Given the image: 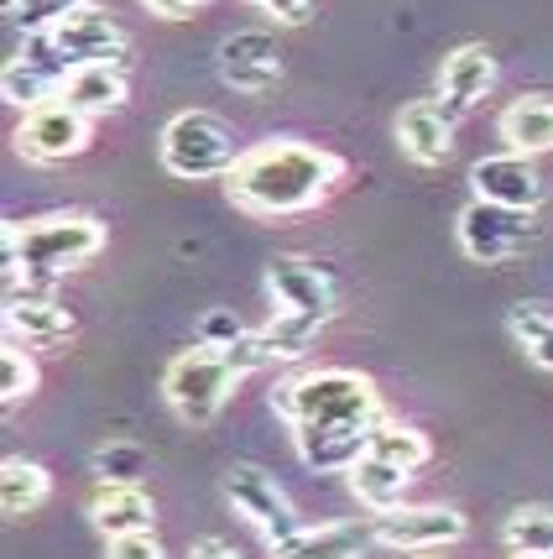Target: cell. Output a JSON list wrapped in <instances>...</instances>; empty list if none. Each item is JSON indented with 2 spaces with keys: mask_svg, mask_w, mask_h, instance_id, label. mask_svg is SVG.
I'll list each match as a JSON object with an SVG mask.
<instances>
[{
  "mask_svg": "<svg viewBox=\"0 0 553 559\" xmlns=\"http://www.w3.org/2000/svg\"><path fill=\"white\" fill-rule=\"evenodd\" d=\"M272 408L298 424H382V397L371 388V377L345 371V366H324V371H303L272 392Z\"/></svg>",
  "mask_w": 553,
  "mask_h": 559,
  "instance_id": "obj_3",
  "label": "cell"
},
{
  "mask_svg": "<svg viewBox=\"0 0 553 559\" xmlns=\"http://www.w3.org/2000/svg\"><path fill=\"white\" fill-rule=\"evenodd\" d=\"M549 559H553V555H549Z\"/></svg>",
  "mask_w": 553,
  "mask_h": 559,
  "instance_id": "obj_38",
  "label": "cell"
},
{
  "mask_svg": "<svg viewBox=\"0 0 553 559\" xmlns=\"http://www.w3.org/2000/svg\"><path fill=\"white\" fill-rule=\"evenodd\" d=\"M397 142H402L412 163L438 168L449 157V146H455V121L438 110V99H412L408 110L397 116Z\"/></svg>",
  "mask_w": 553,
  "mask_h": 559,
  "instance_id": "obj_17",
  "label": "cell"
},
{
  "mask_svg": "<svg viewBox=\"0 0 553 559\" xmlns=\"http://www.w3.org/2000/svg\"><path fill=\"white\" fill-rule=\"evenodd\" d=\"M339 178H345V163L335 152L282 136V142L251 146L236 163V173L225 178V189L236 199V210L277 219V215H303L313 204H324L339 189Z\"/></svg>",
  "mask_w": 553,
  "mask_h": 559,
  "instance_id": "obj_1",
  "label": "cell"
},
{
  "mask_svg": "<svg viewBox=\"0 0 553 559\" xmlns=\"http://www.w3.org/2000/svg\"><path fill=\"white\" fill-rule=\"evenodd\" d=\"M95 0H22L16 11H11V22L22 26L26 37H37V32H52V26H63L69 16L79 11H89Z\"/></svg>",
  "mask_w": 553,
  "mask_h": 559,
  "instance_id": "obj_29",
  "label": "cell"
},
{
  "mask_svg": "<svg viewBox=\"0 0 553 559\" xmlns=\"http://www.w3.org/2000/svg\"><path fill=\"white\" fill-rule=\"evenodd\" d=\"M157 157L172 178H230L245 152L236 131L209 116V110H178L163 136H157Z\"/></svg>",
  "mask_w": 553,
  "mask_h": 559,
  "instance_id": "obj_4",
  "label": "cell"
},
{
  "mask_svg": "<svg viewBox=\"0 0 553 559\" xmlns=\"http://www.w3.org/2000/svg\"><path fill=\"white\" fill-rule=\"evenodd\" d=\"M16 5H22V0H5V16H11V11H16Z\"/></svg>",
  "mask_w": 553,
  "mask_h": 559,
  "instance_id": "obj_36",
  "label": "cell"
},
{
  "mask_svg": "<svg viewBox=\"0 0 553 559\" xmlns=\"http://www.w3.org/2000/svg\"><path fill=\"white\" fill-rule=\"evenodd\" d=\"M256 5H272V0H256Z\"/></svg>",
  "mask_w": 553,
  "mask_h": 559,
  "instance_id": "obj_37",
  "label": "cell"
},
{
  "mask_svg": "<svg viewBox=\"0 0 553 559\" xmlns=\"http://www.w3.org/2000/svg\"><path fill=\"white\" fill-rule=\"evenodd\" d=\"M125 73H131V52H121L116 63H95V69H79L63 84V99L73 110H84L89 121L95 116H110L125 105Z\"/></svg>",
  "mask_w": 553,
  "mask_h": 559,
  "instance_id": "obj_20",
  "label": "cell"
},
{
  "mask_svg": "<svg viewBox=\"0 0 553 559\" xmlns=\"http://www.w3.org/2000/svg\"><path fill=\"white\" fill-rule=\"evenodd\" d=\"M245 330L236 314H225V309H209L204 314V324H199V345H215V350H225V345H236Z\"/></svg>",
  "mask_w": 553,
  "mask_h": 559,
  "instance_id": "obj_32",
  "label": "cell"
},
{
  "mask_svg": "<svg viewBox=\"0 0 553 559\" xmlns=\"http://www.w3.org/2000/svg\"><path fill=\"white\" fill-rule=\"evenodd\" d=\"M313 335H318V324H313V319L282 314V309H277V319L262 330V341L272 345V356H277V361H303V356H309V345H313Z\"/></svg>",
  "mask_w": 553,
  "mask_h": 559,
  "instance_id": "obj_27",
  "label": "cell"
},
{
  "mask_svg": "<svg viewBox=\"0 0 553 559\" xmlns=\"http://www.w3.org/2000/svg\"><path fill=\"white\" fill-rule=\"evenodd\" d=\"M52 43H58V52L69 58L73 69H95V63H116L125 52V32L105 11H79V16H69L63 26H52Z\"/></svg>",
  "mask_w": 553,
  "mask_h": 559,
  "instance_id": "obj_16",
  "label": "cell"
},
{
  "mask_svg": "<svg viewBox=\"0 0 553 559\" xmlns=\"http://www.w3.org/2000/svg\"><path fill=\"white\" fill-rule=\"evenodd\" d=\"M236 371L230 361L219 356L215 345H193V350H178L163 371V397L172 403V414L193 424V429H204V424H215L219 408L230 403V392H236Z\"/></svg>",
  "mask_w": 553,
  "mask_h": 559,
  "instance_id": "obj_5",
  "label": "cell"
},
{
  "mask_svg": "<svg viewBox=\"0 0 553 559\" xmlns=\"http://www.w3.org/2000/svg\"><path fill=\"white\" fill-rule=\"evenodd\" d=\"M371 455H376V461L402 465V471H418L433 450H429V439L418 435L412 424H386V418H382V424L371 429Z\"/></svg>",
  "mask_w": 553,
  "mask_h": 559,
  "instance_id": "obj_25",
  "label": "cell"
},
{
  "mask_svg": "<svg viewBox=\"0 0 553 559\" xmlns=\"http://www.w3.org/2000/svg\"><path fill=\"white\" fill-rule=\"evenodd\" d=\"M408 487H412V471H402V465H392V461H376V455H365V461L350 471V491H356L376 518L408 508Z\"/></svg>",
  "mask_w": 553,
  "mask_h": 559,
  "instance_id": "obj_21",
  "label": "cell"
},
{
  "mask_svg": "<svg viewBox=\"0 0 553 559\" xmlns=\"http://www.w3.org/2000/svg\"><path fill=\"white\" fill-rule=\"evenodd\" d=\"M219 356L230 361V371H236V377H251V371H262V366L277 361V356H272V345L262 341V330H245L241 341H236V345H225Z\"/></svg>",
  "mask_w": 553,
  "mask_h": 559,
  "instance_id": "obj_31",
  "label": "cell"
},
{
  "mask_svg": "<svg viewBox=\"0 0 553 559\" xmlns=\"http://www.w3.org/2000/svg\"><path fill=\"white\" fill-rule=\"evenodd\" d=\"M89 518L105 538H125V534H152V497L142 487H121V481H99L95 502H89Z\"/></svg>",
  "mask_w": 553,
  "mask_h": 559,
  "instance_id": "obj_19",
  "label": "cell"
},
{
  "mask_svg": "<svg viewBox=\"0 0 553 559\" xmlns=\"http://www.w3.org/2000/svg\"><path fill=\"white\" fill-rule=\"evenodd\" d=\"M152 16H168V22H178V16H189L193 5H204V0H142Z\"/></svg>",
  "mask_w": 553,
  "mask_h": 559,
  "instance_id": "obj_34",
  "label": "cell"
},
{
  "mask_svg": "<svg viewBox=\"0 0 553 559\" xmlns=\"http://www.w3.org/2000/svg\"><path fill=\"white\" fill-rule=\"evenodd\" d=\"M146 450L142 444H125V439H116V444H105V450H95V471L99 481H121V487H136L146 476Z\"/></svg>",
  "mask_w": 553,
  "mask_h": 559,
  "instance_id": "obj_28",
  "label": "cell"
},
{
  "mask_svg": "<svg viewBox=\"0 0 553 559\" xmlns=\"http://www.w3.org/2000/svg\"><path fill=\"white\" fill-rule=\"evenodd\" d=\"M189 559H241L230 544H219V538H199V544H189Z\"/></svg>",
  "mask_w": 553,
  "mask_h": 559,
  "instance_id": "obj_35",
  "label": "cell"
},
{
  "mask_svg": "<svg viewBox=\"0 0 553 559\" xmlns=\"http://www.w3.org/2000/svg\"><path fill=\"white\" fill-rule=\"evenodd\" d=\"M110 559H168L163 544L152 534H125V538H110Z\"/></svg>",
  "mask_w": 553,
  "mask_h": 559,
  "instance_id": "obj_33",
  "label": "cell"
},
{
  "mask_svg": "<svg viewBox=\"0 0 553 559\" xmlns=\"http://www.w3.org/2000/svg\"><path fill=\"white\" fill-rule=\"evenodd\" d=\"M225 502H230L236 518H245L266 544H282V538H292L303 528L288 502V491L277 487L266 471H256V465H236V471L225 476Z\"/></svg>",
  "mask_w": 553,
  "mask_h": 559,
  "instance_id": "obj_7",
  "label": "cell"
},
{
  "mask_svg": "<svg viewBox=\"0 0 553 559\" xmlns=\"http://www.w3.org/2000/svg\"><path fill=\"white\" fill-rule=\"evenodd\" d=\"M491 84H496V58L481 48V43H465L444 58V69H438V110L459 121V116H470L485 95H491Z\"/></svg>",
  "mask_w": 553,
  "mask_h": 559,
  "instance_id": "obj_12",
  "label": "cell"
},
{
  "mask_svg": "<svg viewBox=\"0 0 553 559\" xmlns=\"http://www.w3.org/2000/svg\"><path fill=\"white\" fill-rule=\"evenodd\" d=\"M506 330H512V341L528 350L532 366L553 371V314H543V309H512Z\"/></svg>",
  "mask_w": 553,
  "mask_h": 559,
  "instance_id": "obj_26",
  "label": "cell"
},
{
  "mask_svg": "<svg viewBox=\"0 0 553 559\" xmlns=\"http://www.w3.org/2000/svg\"><path fill=\"white\" fill-rule=\"evenodd\" d=\"M219 79L236 95H266L282 84V48L272 32H236L219 43Z\"/></svg>",
  "mask_w": 553,
  "mask_h": 559,
  "instance_id": "obj_9",
  "label": "cell"
},
{
  "mask_svg": "<svg viewBox=\"0 0 553 559\" xmlns=\"http://www.w3.org/2000/svg\"><path fill=\"white\" fill-rule=\"evenodd\" d=\"M371 429L376 424H298L292 444L313 471H345L350 476L371 455Z\"/></svg>",
  "mask_w": 553,
  "mask_h": 559,
  "instance_id": "obj_14",
  "label": "cell"
},
{
  "mask_svg": "<svg viewBox=\"0 0 553 559\" xmlns=\"http://www.w3.org/2000/svg\"><path fill=\"white\" fill-rule=\"evenodd\" d=\"M465 538V518L455 508H397L376 518V544L386 549H408V555H423V549H444V544H459Z\"/></svg>",
  "mask_w": 553,
  "mask_h": 559,
  "instance_id": "obj_10",
  "label": "cell"
},
{
  "mask_svg": "<svg viewBox=\"0 0 553 559\" xmlns=\"http://www.w3.org/2000/svg\"><path fill=\"white\" fill-rule=\"evenodd\" d=\"M371 544H376V528L324 523V528H298L292 538L272 544V559H361Z\"/></svg>",
  "mask_w": 553,
  "mask_h": 559,
  "instance_id": "obj_18",
  "label": "cell"
},
{
  "mask_svg": "<svg viewBox=\"0 0 553 559\" xmlns=\"http://www.w3.org/2000/svg\"><path fill=\"white\" fill-rule=\"evenodd\" d=\"M48 471L37 461H22V455H11V461L0 465V508L5 518H26V512H37L48 502Z\"/></svg>",
  "mask_w": 553,
  "mask_h": 559,
  "instance_id": "obj_23",
  "label": "cell"
},
{
  "mask_svg": "<svg viewBox=\"0 0 553 559\" xmlns=\"http://www.w3.org/2000/svg\"><path fill=\"white\" fill-rule=\"evenodd\" d=\"M502 538L517 559H549L553 555V512L549 508H517L506 518Z\"/></svg>",
  "mask_w": 553,
  "mask_h": 559,
  "instance_id": "obj_24",
  "label": "cell"
},
{
  "mask_svg": "<svg viewBox=\"0 0 553 559\" xmlns=\"http://www.w3.org/2000/svg\"><path fill=\"white\" fill-rule=\"evenodd\" d=\"M105 246V225L95 215H48V219H26V225H5V277H37L48 283L58 272L79 267L99 257Z\"/></svg>",
  "mask_w": 553,
  "mask_h": 559,
  "instance_id": "obj_2",
  "label": "cell"
},
{
  "mask_svg": "<svg viewBox=\"0 0 553 559\" xmlns=\"http://www.w3.org/2000/svg\"><path fill=\"white\" fill-rule=\"evenodd\" d=\"M16 146L32 163H69L89 146V116L73 110L69 99L58 95L48 105H37V110H26L22 126H16Z\"/></svg>",
  "mask_w": 553,
  "mask_h": 559,
  "instance_id": "obj_8",
  "label": "cell"
},
{
  "mask_svg": "<svg viewBox=\"0 0 553 559\" xmlns=\"http://www.w3.org/2000/svg\"><path fill=\"white\" fill-rule=\"evenodd\" d=\"M502 142L522 157H538V152H553V99L528 95L517 105H506L502 116Z\"/></svg>",
  "mask_w": 553,
  "mask_h": 559,
  "instance_id": "obj_22",
  "label": "cell"
},
{
  "mask_svg": "<svg viewBox=\"0 0 553 559\" xmlns=\"http://www.w3.org/2000/svg\"><path fill=\"white\" fill-rule=\"evenodd\" d=\"M32 392H37V366H32V356H26L22 345L5 341V350H0V403L16 408Z\"/></svg>",
  "mask_w": 553,
  "mask_h": 559,
  "instance_id": "obj_30",
  "label": "cell"
},
{
  "mask_svg": "<svg viewBox=\"0 0 553 559\" xmlns=\"http://www.w3.org/2000/svg\"><path fill=\"white\" fill-rule=\"evenodd\" d=\"M470 183H476V199H485V204L528 210V215L543 204V178L532 168V157H522V152L481 157V163L470 168Z\"/></svg>",
  "mask_w": 553,
  "mask_h": 559,
  "instance_id": "obj_13",
  "label": "cell"
},
{
  "mask_svg": "<svg viewBox=\"0 0 553 559\" xmlns=\"http://www.w3.org/2000/svg\"><path fill=\"white\" fill-rule=\"evenodd\" d=\"M73 314L63 304H52L43 293H11L5 298V335L11 345H32V350H52V345L73 341Z\"/></svg>",
  "mask_w": 553,
  "mask_h": 559,
  "instance_id": "obj_15",
  "label": "cell"
},
{
  "mask_svg": "<svg viewBox=\"0 0 553 559\" xmlns=\"http://www.w3.org/2000/svg\"><path fill=\"white\" fill-rule=\"evenodd\" d=\"M455 230L465 257H476V262H506V257H517L538 236L528 210H506V204H485V199H470L459 210Z\"/></svg>",
  "mask_w": 553,
  "mask_h": 559,
  "instance_id": "obj_6",
  "label": "cell"
},
{
  "mask_svg": "<svg viewBox=\"0 0 553 559\" xmlns=\"http://www.w3.org/2000/svg\"><path fill=\"white\" fill-rule=\"evenodd\" d=\"M266 293L277 298V309L282 314H303L313 324H324V319L335 314V288H329V277L303 262V257H277L272 267H266Z\"/></svg>",
  "mask_w": 553,
  "mask_h": 559,
  "instance_id": "obj_11",
  "label": "cell"
}]
</instances>
